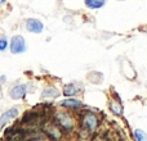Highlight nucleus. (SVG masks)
<instances>
[{"instance_id":"6","label":"nucleus","mask_w":147,"mask_h":141,"mask_svg":"<svg viewBox=\"0 0 147 141\" xmlns=\"http://www.w3.org/2000/svg\"><path fill=\"white\" fill-rule=\"evenodd\" d=\"M26 92H27V86L18 85V86H14V87L10 90V96H12V99H14V100H18V99H22L23 96L26 95Z\"/></svg>"},{"instance_id":"2","label":"nucleus","mask_w":147,"mask_h":141,"mask_svg":"<svg viewBox=\"0 0 147 141\" xmlns=\"http://www.w3.org/2000/svg\"><path fill=\"white\" fill-rule=\"evenodd\" d=\"M26 50V43L25 39L21 35H16L10 40V51L13 54H21Z\"/></svg>"},{"instance_id":"7","label":"nucleus","mask_w":147,"mask_h":141,"mask_svg":"<svg viewBox=\"0 0 147 141\" xmlns=\"http://www.w3.org/2000/svg\"><path fill=\"white\" fill-rule=\"evenodd\" d=\"M80 91H81V86L76 85V83H69V85H66L65 86V88H63V94L66 96L78 95Z\"/></svg>"},{"instance_id":"14","label":"nucleus","mask_w":147,"mask_h":141,"mask_svg":"<svg viewBox=\"0 0 147 141\" xmlns=\"http://www.w3.org/2000/svg\"><path fill=\"white\" fill-rule=\"evenodd\" d=\"M5 1H7V0H0V5H3V4H5Z\"/></svg>"},{"instance_id":"1","label":"nucleus","mask_w":147,"mask_h":141,"mask_svg":"<svg viewBox=\"0 0 147 141\" xmlns=\"http://www.w3.org/2000/svg\"><path fill=\"white\" fill-rule=\"evenodd\" d=\"M81 126L88 132H93L98 126V119L93 113H84L81 117Z\"/></svg>"},{"instance_id":"12","label":"nucleus","mask_w":147,"mask_h":141,"mask_svg":"<svg viewBox=\"0 0 147 141\" xmlns=\"http://www.w3.org/2000/svg\"><path fill=\"white\" fill-rule=\"evenodd\" d=\"M134 137L137 141H147V135L142 130H136L134 131Z\"/></svg>"},{"instance_id":"4","label":"nucleus","mask_w":147,"mask_h":141,"mask_svg":"<svg viewBox=\"0 0 147 141\" xmlns=\"http://www.w3.org/2000/svg\"><path fill=\"white\" fill-rule=\"evenodd\" d=\"M17 116H18V109L17 108H10V109H8L4 114H1V117H0V130H1L5 124H8V122H10L12 119H14Z\"/></svg>"},{"instance_id":"9","label":"nucleus","mask_w":147,"mask_h":141,"mask_svg":"<svg viewBox=\"0 0 147 141\" xmlns=\"http://www.w3.org/2000/svg\"><path fill=\"white\" fill-rule=\"evenodd\" d=\"M106 0H85V5L90 9H98V8L103 7Z\"/></svg>"},{"instance_id":"3","label":"nucleus","mask_w":147,"mask_h":141,"mask_svg":"<svg viewBox=\"0 0 147 141\" xmlns=\"http://www.w3.org/2000/svg\"><path fill=\"white\" fill-rule=\"evenodd\" d=\"M56 119H57V123H58L62 128L66 130V131L74 128V121L67 113H57Z\"/></svg>"},{"instance_id":"11","label":"nucleus","mask_w":147,"mask_h":141,"mask_svg":"<svg viewBox=\"0 0 147 141\" xmlns=\"http://www.w3.org/2000/svg\"><path fill=\"white\" fill-rule=\"evenodd\" d=\"M110 109H111L112 113L116 114V116H121V113H123L121 104H119V103H114V101H111V104H110Z\"/></svg>"},{"instance_id":"5","label":"nucleus","mask_w":147,"mask_h":141,"mask_svg":"<svg viewBox=\"0 0 147 141\" xmlns=\"http://www.w3.org/2000/svg\"><path fill=\"white\" fill-rule=\"evenodd\" d=\"M26 28H27L30 32H32V33H40L41 31H43L44 26L39 19L30 18V19L26 21Z\"/></svg>"},{"instance_id":"10","label":"nucleus","mask_w":147,"mask_h":141,"mask_svg":"<svg viewBox=\"0 0 147 141\" xmlns=\"http://www.w3.org/2000/svg\"><path fill=\"white\" fill-rule=\"evenodd\" d=\"M59 95V91L54 87H48L43 91V98H57Z\"/></svg>"},{"instance_id":"13","label":"nucleus","mask_w":147,"mask_h":141,"mask_svg":"<svg viewBox=\"0 0 147 141\" xmlns=\"http://www.w3.org/2000/svg\"><path fill=\"white\" fill-rule=\"evenodd\" d=\"M7 45H8V41H7V39H5V37H0V51L5 50V48H7Z\"/></svg>"},{"instance_id":"8","label":"nucleus","mask_w":147,"mask_h":141,"mask_svg":"<svg viewBox=\"0 0 147 141\" xmlns=\"http://www.w3.org/2000/svg\"><path fill=\"white\" fill-rule=\"evenodd\" d=\"M61 105L66 106V108H70V109H78V108H81V106H83V103L79 100H75V99H67V100L62 101Z\"/></svg>"}]
</instances>
